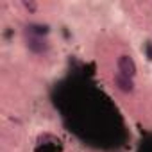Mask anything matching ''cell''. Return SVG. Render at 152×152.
Returning <instances> with one entry per match:
<instances>
[{
  "label": "cell",
  "mask_w": 152,
  "mask_h": 152,
  "mask_svg": "<svg viewBox=\"0 0 152 152\" xmlns=\"http://www.w3.org/2000/svg\"><path fill=\"white\" fill-rule=\"evenodd\" d=\"M116 66H118V73L127 75V77H131V79H134V77H136V73H138V66H136L134 59H132L129 54H122V56H118V59H116Z\"/></svg>",
  "instance_id": "6da1fadb"
},
{
  "label": "cell",
  "mask_w": 152,
  "mask_h": 152,
  "mask_svg": "<svg viewBox=\"0 0 152 152\" xmlns=\"http://www.w3.org/2000/svg\"><path fill=\"white\" fill-rule=\"evenodd\" d=\"M113 83H115V88H116L118 91L125 93V95H131V93H134V90H136L134 79L127 77V75H122V73H118V72L115 73V77H113Z\"/></svg>",
  "instance_id": "7a4b0ae2"
},
{
  "label": "cell",
  "mask_w": 152,
  "mask_h": 152,
  "mask_svg": "<svg viewBox=\"0 0 152 152\" xmlns=\"http://www.w3.org/2000/svg\"><path fill=\"white\" fill-rule=\"evenodd\" d=\"M25 47L32 52V54H45L48 50V41L47 38H36V36H27L25 38Z\"/></svg>",
  "instance_id": "3957f363"
},
{
  "label": "cell",
  "mask_w": 152,
  "mask_h": 152,
  "mask_svg": "<svg viewBox=\"0 0 152 152\" xmlns=\"http://www.w3.org/2000/svg\"><path fill=\"white\" fill-rule=\"evenodd\" d=\"M27 36H36V38H45L48 34V27L41 23H29L27 27Z\"/></svg>",
  "instance_id": "277c9868"
},
{
  "label": "cell",
  "mask_w": 152,
  "mask_h": 152,
  "mask_svg": "<svg viewBox=\"0 0 152 152\" xmlns=\"http://www.w3.org/2000/svg\"><path fill=\"white\" fill-rule=\"evenodd\" d=\"M22 6L29 11V13H34V11H38V4L36 2H32V0H23L22 2Z\"/></svg>",
  "instance_id": "5b68a950"
}]
</instances>
